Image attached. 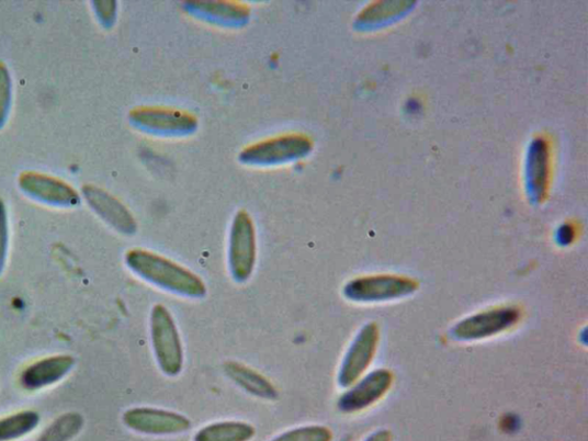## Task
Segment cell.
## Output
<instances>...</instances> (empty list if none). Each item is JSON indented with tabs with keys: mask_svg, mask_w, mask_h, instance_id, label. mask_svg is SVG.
Returning a JSON list of instances; mask_svg holds the SVG:
<instances>
[{
	"mask_svg": "<svg viewBox=\"0 0 588 441\" xmlns=\"http://www.w3.org/2000/svg\"><path fill=\"white\" fill-rule=\"evenodd\" d=\"M125 260L134 274L155 286L186 298L206 296V285L199 275L162 256L134 249L127 252Z\"/></svg>",
	"mask_w": 588,
	"mask_h": 441,
	"instance_id": "obj_1",
	"label": "cell"
},
{
	"mask_svg": "<svg viewBox=\"0 0 588 441\" xmlns=\"http://www.w3.org/2000/svg\"><path fill=\"white\" fill-rule=\"evenodd\" d=\"M313 150L309 137L290 134L250 145L239 155V161L250 167H275L306 158Z\"/></svg>",
	"mask_w": 588,
	"mask_h": 441,
	"instance_id": "obj_2",
	"label": "cell"
},
{
	"mask_svg": "<svg viewBox=\"0 0 588 441\" xmlns=\"http://www.w3.org/2000/svg\"><path fill=\"white\" fill-rule=\"evenodd\" d=\"M151 339L160 370L167 376H178L184 363L181 336L173 316L161 304L156 305L151 313Z\"/></svg>",
	"mask_w": 588,
	"mask_h": 441,
	"instance_id": "obj_3",
	"label": "cell"
},
{
	"mask_svg": "<svg viewBox=\"0 0 588 441\" xmlns=\"http://www.w3.org/2000/svg\"><path fill=\"white\" fill-rule=\"evenodd\" d=\"M419 283L398 275H372L350 281L342 293L347 299L359 304H378L411 296Z\"/></svg>",
	"mask_w": 588,
	"mask_h": 441,
	"instance_id": "obj_4",
	"label": "cell"
},
{
	"mask_svg": "<svg viewBox=\"0 0 588 441\" xmlns=\"http://www.w3.org/2000/svg\"><path fill=\"white\" fill-rule=\"evenodd\" d=\"M132 126L145 134L181 138L199 128V120L189 112L165 108H138L131 112Z\"/></svg>",
	"mask_w": 588,
	"mask_h": 441,
	"instance_id": "obj_5",
	"label": "cell"
},
{
	"mask_svg": "<svg viewBox=\"0 0 588 441\" xmlns=\"http://www.w3.org/2000/svg\"><path fill=\"white\" fill-rule=\"evenodd\" d=\"M228 260L235 281L242 283L252 276L257 262V234L253 219L245 211H239L234 217Z\"/></svg>",
	"mask_w": 588,
	"mask_h": 441,
	"instance_id": "obj_6",
	"label": "cell"
},
{
	"mask_svg": "<svg viewBox=\"0 0 588 441\" xmlns=\"http://www.w3.org/2000/svg\"><path fill=\"white\" fill-rule=\"evenodd\" d=\"M521 310L514 306H500L476 313L459 321L451 330L457 341H477L504 333L521 320Z\"/></svg>",
	"mask_w": 588,
	"mask_h": 441,
	"instance_id": "obj_7",
	"label": "cell"
},
{
	"mask_svg": "<svg viewBox=\"0 0 588 441\" xmlns=\"http://www.w3.org/2000/svg\"><path fill=\"white\" fill-rule=\"evenodd\" d=\"M19 189L31 200L47 206L71 208L81 203V194L69 183L38 171H23Z\"/></svg>",
	"mask_w": 588,
	"mask_h": 441,
	"instance_id": "obj_8",
	"label": "cell"
},
{
	"mask_svg": "<svg viewBox=\"0 0 588 441\" xmlns=\"http://www.w3.org/2000/svg\"><path fill=\"white\" fill-rule=\"evenodd\" d=\"M380 328L371 323L363 326L352 341L340 364L338 384L349 388L359 381L371 366L377 352Z\"/></svg>",
	"mask_w": 588,
	"mask_h": 441,
	"instance_id": "obj_9",
	"label": "cell"
},
{
	"mask_svg": "<svg viewBox=\"0 0 588 441\" xmlns=\"http://www.w3.org/2000/svg\"><path fill=\"white\" fill-rule=\"evenodd\" d=\"M124 423L133 431L150 436H173L191 428L185 416L156 408H132L124 415Z\"/></svg>",
	"mask_w": 588,
	"mask_h": 441,
	"instance_id": "obj_10",
	"label": "cell"
},
{
	"mask_svg": "<svg viewBox=\"0 0 588 441\" xmlns=\"http://www.w3.org/2000/svg\"><path fill=\"white\" fill-rule=\"evenodd\" d=\"M394 383V375L384 368L362 376L338 400L342 412H357L380 402Z\"/></svg>",
	"mask_w": 588,
	"mask_h": 441,
	"instance_id": "obj_11",
	"label": "cell"
},
{
	"mask_svg": "<svg viewBox=\"0 0 588 441\" xmlns=\"http://www.w3.org/2000/svg\"><path fill=\"white\" fill-rule=\"evenodd\" d=\"M82 194L90 208L113 229L124 235L136 233L135 217L111 193L94 185H86L82 189Z\"/></svg>",
	"mask_w": 588,
	"mask_h": 441,
	"instance_id": "obj_12",
	"label": "cell"
},
{
	"mask_svg": "<svg viewBox=\"0 0 588 441\" xmlns=\"http://www.w3.org/2000/svg\"><path fill=\"white\" fill-rule=\"evenodd\" d=\"M74 359L68 355L45 358L24 370L21 375V385L31 391L52 386L72 370Z\"/></svg>",
	"mask_w": 588,
	"mask_h": 441,
	"instance_id": "obj_13",
	"label": "cell"
},
{
	"mask_svg": "<svg viewBox=\"0 0 588 441\" xmlns=\"http://www.w3.org/2000/svg\"><path fill=\"white\" fill-rule=\"evenodd\" d=\"M189 13L225 27H238L250 19V9L238 3L194 2L185 3Z\"/></svg>",
	"mask_w": 588,
	"mask_h": 441,
	"instance_id": "obj_14",
	"label": "cell"
},
{
	"mask_svg": "<svg viewBox=\"0 0 588 441\" xmlns=\"http://www.w3.org/2000/svg\"><path fill=\"white\" fill-rule=\"evenodd\" d=\"M225 372L230 380L252 396L269 400L276 399L279 396L275 386L248 365L228 362L225 365Z\"/></svg>",
	"mask_w": 588,
	"mask_h": 441,
	"instance_id": "obj_15",
	"label": "cell"
},
{
	"mask_svg": "<svg viewBox=\"0 0 588 441\" xmlns=\"http://www.w3.org/2000/svg\"><path fill=\"white\" fill-rule=\"evenodd\" d=\"M256 429L245 422H217L204 427L194 434L193 441H250Z\"/></svg>",
	"mask_w": 588,
	"mask_h": 441,
	"instance_id": "obj_16",
	"label": "cell"
},
{
	"mask_svg": "<svg viewBox=\"0 0 588 441\" xmlns=\"http://www.w3.org/2000/svg\"><path fill=\"white\" fill-rule=\"evenodd\" d=\"M39 423L36 411L24 410L0 420V441H14L32 433Z\"/></svg>",
	"mask_w": 588,
	"mask_h": 441,
	"instance_id": "obj_17",
	"label": "cell"
},
{
	"mask_svg": "<svg viewBox=\"0 0 588 441\" xmlns=\"http://www.w3.org/2000/svg\"><path fill=\"white\" fill-rule=\"evenodd\" d=\"M83 426V419L78 412H69L44 431L38 441H69L76 437Z\"/></svg>",
	"mask_w": 588,
	"mask_h": 441,
	"instance_id": "obj_18",
	"label": "cell"
},
{
	"mask_svg": "<svg viewBox=\"0 0 588 441\" xmlns=\"http://www.w3.org/2000/svg\"><path fill=\"white\" fill-rule=\"evenodd\" d=\"M13 102V81L8 66L0 61V131L8 124Z\"/></svg>",
	"mask_w": 588,
	"mask_h": 441,
	"instance_id": "obj_19",
	"label": "cell"
},
{
	"mask_svg": "<svg viewBox=\"0 0 588 441\" xmlns=\"http://www.w3.org/2000/svg\"><path fill=\"white\" fill-rule=\"evenodd\" d=\"M332 432L324 426H308L286 431L271 441H332Z\"/></svg>",
	"mask_w": 588,
	"mask_h": 441,
	"instance_id": "obj_20",
	"label": "cell"
},
{
	"mask_svg": "<svg viewBox=\"0 0 588 441\" xmlns=\"http://www.w3.org/2000/svg\"><path fill=\"white\" fill-rule=\"evenodd\" d=\"M10 248V224L7 205L0 199V275L4 272Z\"/></svg>",
	"mask_w": 588,
	"mask_h": 441,
	"instance_id": "obj_21",
	"label": "cell"
},
{
	"mask_svg": "<svg viewBox=\"0 0 588 441\" xmlns=\"http://www.w3.org/2000/svg\"><path fill=\"white\" fill-rule=\"evenodd\" d=\"M92 7L97 19L101 22L102 26L106 30L112 29L116 21L117 4L115 2H93Z\"/></svg>",
	"mask_w": 588,
	"mask_h": 441,
	"instance_id": "obj_22",
	"label": "cell"
},
{
	"mask_svg": "<svg viewBox=\"0 0 588 441\" xmlns=\"http://www.w3.org/2000/svg\"><path fill=\"white\" fill-rule=\"evenodd\" d=\"M364 441H391V433L387 430H380L368 437Z\"/></svg>",
	"mask_w": 588,
	"mask_h": 441,
	"instance_id": "obj_23",
	"label": "cell"
}]
</instances>
